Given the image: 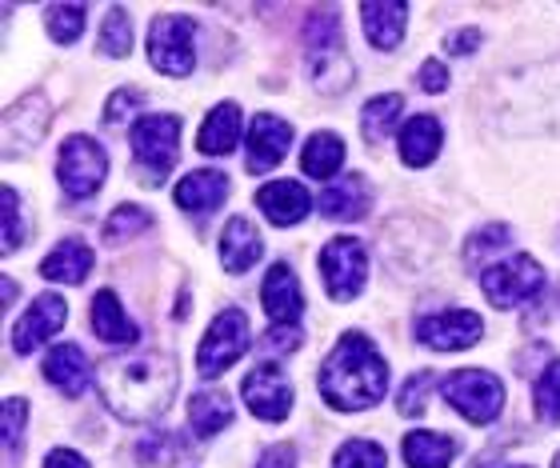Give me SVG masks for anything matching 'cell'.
I'll return each instance as SVG.
<instances>
[{
    "label": "cell",
    "mask_w": 560,
    "mask_h": 468,
    "mask_svg": "<svg viewBox=\"0 0 560 468\" xmlns=\"http://www.w3.org/2000/svg\"><path fill=\"white\" fill-rule=\"evenodd\" d=\"M292 144V125L289 120L272 117V113H260V117H253V125H248V141H245V168L248 173H269V168H277L280 161H284V153H289Z\"/></svg>",
    "instance_id": "obj_14"
},
{
    "label": "cell",
    "mask_w": 560,
    "mask_h": 468,
    "mask_svg": "<svg viewBox=\"0 0 560 468\" xmlns=\"http://www.w3.org/2000/svg\"><path fill=\"white\" fill-rule=\"evenodd\" d=\"M248 340H253V332H248V316L241 308L217 313V320L209 325V332H205V340H200L197 349V373L209 376V381L229 373L248 352Z\"/></svg>",
    "instance_id": "obj_7"
},
{
    "label": "cell",
    "mask_w": 560,
    "mask_h": 468,
    "mask_svg": "<svg viewBox=\"0 0 560 468\" xmlns=\"http://www.w3.org/2000/svg\"><path fill=\"white\" fill-rule=\"evenodd\" d=\"M33 108H36V93H28L24 101H16V105L9 108V117H4V153H9V156H16L21 149H36V144L45 141L48 120H52V117L33 120V117H28Z\"/></svg>",
    "instance_id": "obj_25"
},
{
    "label": "cell",
    "mask_w": 560,
    "mask_h": 468,
    "mask_svg": "<svg viewBox=\"0 0 560 468\" xmlns=\"http://www.w3.org/2000/svg\"><path fill=\"white\" fill-rule=\"evenodd\" d=\"M301 168H304V176H313V180L337 176L340 168H345V141H340L337 132H313V137L304 141Z\"/></svg>",
    "instance_id": "obj_28"
},
{
    "label": "cell",
    "mask_w": 560,
    "mask_h": 468,
    "mask_svg": "<svg viewBox=\"0 0 560 468\" xmlns=\"http://www.w3.org/2000/svg\"><path fill=\"white\" fill-rule=\"evenodd\" d=\"M45 468H89V460L81 453H72V448H52L45 457Z\"/></svg>",
    "instance_id": "obj_45"
},
{
    "label": "cell",
    "mask_w": 560,
    "mask_h": 468,
    "mask_svg": "<svg viewBox=\"0 0 560 468\" xmlns=\"http://www.w3.org/2000/svg\"><path fill=\"white\" fill-rule=\"evenodd\" d=\"M441 141H444L441 120L436 117H412L409 125L400 129V156H405V164H412V168H424V164L436 161Z\"/></svg>",
    "instance_id": "obj_26"
},
{
    "label": "cell",
    "mask_w": 560,
    "mask_h": 468,
    "mask_svg": "<svg viewBox=\"0 0 560 468\" xmlns=\"http://www.w3.org/2000/svg\"><path fill=\"white\" fill-rule=\"evenodd\" d=\"M509 229L504 224H492V229H480V233H472L468 236V257H485L489 248H501V245H509Z\"/></svg>",
    "instance_id": "obj_40"
},
{
    "label": "cell",
    "mask_w": 560,
    "mask_h": 468,
    "mask_svg": "<svg viewBox=\"0 0 560 468\" xmlns=\"http://www.w3.org/2000/svg\"><path fill=\"white\" fill-rule=\"evenodd\" d=\"M176 361L161 349L117 352L96 368L101 400L125 424L161 421L176 397Z\"/></svg>",
    "instance_id": "obj_1"
},
{
    "label": "cell",
    "mask_w": 560,
    "mask_h": 468,
    "mask_svg": "<svg viewBox=\"0 0 560 468\" xmlns=\"http://www.w3.org/2000/svg\"><path fill=\"white\" fill-rule=\"evenodd\" d=\"M93 332L101 340H108V344H137L140 340L137 325L129 320V313H125V305H120V296L113 289H101L93 296Z\"/></svg>",
    "instance_id": "obj_24"
},
{
    "label": "cell",
    "mask_w": 560,
    "mask_h": 468,
    "mask_svg": "<svg viewBox=\"0 0 560 468\" xmlns=\"http://www.w3.org/2000/svg\"><path fill=\"white\" fill-rule=\"evenodd\" d=\"M65 320H69V305H65V296L40 293L33 305L24 308V316L16 320V328H12V349L21 352V356H28V352H36L40 344H48V340L57 337L60 328H65Z\"/></svg>",
    "instance_id": "obj_12"
},
{
    "label": "cell",
    "mask_w": 560,
    "mask_h": 468,
    "mask_svg": "<svg viewBox=\"0 0 560 468\" xmlns=\"http://www.w3.org/2000/svg\"><path fill=\"white\" fill-rule=\"evenodd\" d=\"M176 209L192 212V217H205V212L221 209L224 200H229V176L221 168H197V173H188L173 192Z\"/></svg>",
    "instance_id": "obj_16"
},
{
    "label": "cell",
    "mask_w": 560,
    "mask_h": 468,
    "mask_svg": "<svg viewBox=\"0 0 560 468\" xmlns=\"http://www.w3.org/2000/svg\"><path fill=\"white\" fill-rule=\"evenodd\" d=\"M260 305L272 316V325H296L304 313V293L296 284V272L289 265H272L260 284Z\"/></svg>",
    "instance_id": "obj_15"
},
{
    "label": "cell",
    "mask_w": 560,
    "mask_h": 468,
    "mask_svg": "<svg viewBox=\"0 0 560 468\" xmlns=\"http://www.w3.org/2000/svg\"><path fill=\"white\" fill-rule=\"evenodd\" d=\"M257 468H296V453L289 445H277L257 460Z\"/></svg>",
    "instance_id": "obj_44"
},
{
    "label": "cell",
    "mask_w": 560,
    "mask_h": 468,
    "mask_svg": "<svg viewBox=\"0 0 560 468\" xmlns=\"http://www.w3.org/2000/svg\"><path fill=\"white\" fill-rule=\"evenodd\" d=\"M241 144V105H233V101H224V105H217L205 117V125H200L197 132V149L205 156H229Z\"/></svg>",
    "instance_id": "obj_22"
},
{
    "label": "cell",
    "mask_w": 560,
    "mask_h": 468,
    "mask_svg": "<svg viewBox=\"0 0 560 468\" xmlns=\"http://www.w3.org/2000/svg\"><path fill=\"white\" fill-rule=\"evenodd\" d=\"M480 289H485L492 308H521L545 289V269L528 253H513V257L497 260L492 269H485Z\"/></svg>",
    "instance_id": "obj_6"
},
{
    "label": "cell",
    "mask_w": 560,
    "mask_h": 468,
    "mask_svg": "<svg viewBox=\"0 0 560 468\" xmlns=\"http://www.w3.org/2000/svg\"><path fill=\"white\" fill-rule=\"evenodd\" d=\"M361 21L369 45L376 48H397L405 40V28H409V4L400 0H376V4H361Z\"/></svg>",
    "instance_id": "obj_19"
},
{
    "label": "cell",
    "mask_w": 560,
    "mask_h": 468,
    "mask_svg": "<svg viewBox=\"0 0 560 468\" xmlns=\"http://www.w3.org/2000/svg\"><path fill=\"white\" fill-rule=\"evenodd\" d=\"M304 45H308V77H313L325 93H340V89L352 81V69H349L345 36H340L337 9L313 12L308 33H304Z\"/></svg>",
    "instance_id": "obj_3"
},
{
    "label": "cell",
    "mask_w": 560,
    "mask_h": 468,
    "mask_svg": "<svg viewBox=\"0 0 560 468\" xmlns=\"http://www.w3.org/2000/svg\"><path fill=\"white\" fill-rule=\"evenodd\" d=\"M0 204H4V257H12V253L24 245V236H28V229H24V217H21V197H16V188H12V185L0 188Z\"/></svg>",
    "instance_id": "obj_36"
},
{
    "label": "cell",
    "mask_w": 560,
    "mask_h": 468,
    "mask_svg": "<svg viewBox=\"0 0 560 468\" xmlns=\"http://www.w3.org/2000/svg\"><path fill=\"white\" fill-rule=\"evenodd\" d=\"M257 209L269 217L277 229H289V224L304 221V212L313 209V197L301 180H269V185L257 192Z\"/></svg>",
    "instance_id": "obj_17"
},
{
    "label": "cell",
    "mask_w": 560,
    "mask_h": 468,
    "mask_svg": "<svg viewBox=\"0 0 560 468\" xmlns=\"http://www.w3.org/2000/svg\"><path fill=\"white\" fill-rule=\"evenodd\" d=\"M132 153H137L140 168L152 176V180H164L168 168L180 156V117L173 113H152V117H140L129 129Z\"/></svg>",
    "instance_id": "obj_8"
},
{
    "label": "cell",
    "mask_w": 560,
    "mask_h": 468,
    "mask_svg": "<svg viewBox=\"0 0 560 468\" xmlns=\"http://www.w3.org/2000/svg\"><path fill=\"white\" fill-rule=\"evenodd\" d=\"M456 460V441L444 433H429V429H417V433L405 436V465L409 468H448Z\"/></svg>",
    "instance_id": "obj_29"
},
{
    "label": "cell",
    "mask_w": 560,
    "mask_h": 468,
    "mask_svg": "<svg viewBox=\"0 0 560 468\" xmlns=\"http://www.w3.org/2000/svg\"><path fill=\"white\" fill-rule=\"evenodd\" d=\"M24 424H28V405L21 397H9L4 400V453H16L24 441Z\"/></svg>",
    "instance_id": "obj_39"
},
{
    "label": "cell",
    "mask_w": 560,
    "mask_h": 468,
    "mask_svg": "<svg viewBox=\"0 0 560 468\" xmlns=\"http://www.w3.org/2000/svg\"><path fill=\"white\" fill-rule=\"evenodd\" d=\"M248 412H257L260 421H284L292 409V385L277 364H257L241 385Z\"/></svg>",
    "instance_id": "obj_13"
},
{
    "label": "cell",
    "mask_w": 560,
    "mask_h": 468,
    "mask_svg": "<svg viewBox=\"0 0 560 468\" xmlns=\"http://www.w3.org/2000/svg\"><path fill=\"white\" fill-rule=\"evenodd\" d=\"M188 424L197 436H217L221 429L233 424V400L224 397L221 388H205L188 400Z\"/></svg>",
    "instance_id": "obj_27"
},
{
    "label": "cell",
    "mask_w": 560,
    "mask_h": 468,
    "mask_svg": "<svg viewBox=\"0 0 560 468\" xmlns=\"http://www.w3.org/2000/svg\"><path fill=\"white\" fill-rule=\"evenodd\" d=\"M149 60L164 77H188L197 65V45H192V21L185 16H156L149 28Z\"/></svg>",
    "instance_id": "obj_10"
},
{
    "label": "cell",
    "mask_w": 560,
    "mask_h": 468,
    "mask_svg": "<svg viewBox=\"0 0 560 468\" xmlns=\"http://www.w3.org/2000/svg\"><path fill=\"white\" fill-rule=\"evenodd\" d=\"M441 397L472 424H492L504 409V385L489 368H456L441 381Z\"/></svg>",
    "instance_id": "obj_4"
},
{
    "label": "cell",
    "mask_w": 560,
    "mask_h": 468,
    "mask_svg": "<svg viewBox=\"0 0 560 468\" xmlns=\"http://www.w3.org/2000/svg\"><path fill=\"white\" fill-rule=\"evenodd\" d=\"M84 16L89 9L84 4H48L45 9V21H48V36L57 40V45H72L84 28Z\"/></svg>",
    "instance_id": "obj_31"
},
{
    "label": "cell",
    "mask_w": 560,
    "mask_h": 468,
    "mask_svg": "<svg viewBox=\"0 0 560 468\" xmlns=\"http://www.w3.org/2000/svg\"><path fill=\"white\" fill-rule=\"evenodd\" d=\"M552 468H560V453H557V460H552Z\"/></svg>",
    "instance_id": "obj_48"
},
{
    "label": "cell",
    "mask_w": 560,
    "mask_h": 468,
    "mask_svg": "<svg viewBox=\"0 0 560 468\" xmlns=\"http://www.w3.org/2000/svg\"><path fill=\"white\" fill-rule=\"evenodd\" d=\"M485 337V320L472 308H448L417 320V340L432 352H465Z\"/></svg>",
    "instance_id": "obj_11"
},
{
    "label": "cell",
    "mask_w": 560,
    "mask_h": 468,
    "mask_svg": "<svg viewBox=\"0 0 560 468\" xmlns=\"http://www.w3.org/2000/svg\"><path fill=\"white\" fill-rule=\"evenodd\" d=\"M432 381H436L432 373H417L405 381V388H400V397H397L400 417H424V397L432 393Z\"/></svg>",
    "instance_id": "obj_37"
},
{
    "label": "cell",
    "mask_w": 560,
    "mask_h": 468,
    "mask_svg": "<svg viewBox=\"0 0 560 468\" xmlns=\"http://www.w3.org/2000/svg\"><path fill=\"white\" fill-rule=\"evenodd\" d=\"M477 45H480V33H477V28H465L460 36H453V40H448V52H453V57H460V52H468V48H477Z\"/></svg>",
    "instance_id": "obj_46"
},
{
    "label": "cell",
    "mask_w": 560,
    "mask_h": 468,
    "mask_svg": "<svg viewBox=\"0 0 560 468\" xmlns=\"http://www.w3.org/2000/svg\"><path fill=\"white\" fill-rule=\"evenodd\" d=\"M388 393V364L364 332H345L320 364V397L337 412H369Z\"/></svg>",
    "instance_id": "obj_2"
},
{
    "label": "cell",
    "mask_w": 560,
    "mask_h": 468,
    "mask_svg": "<svg viewBox=\"0 0 560 468\" xmlns=\"http://www.w3.org/2000/svg\"><path fill=\"white\" fill-rule=\"evenodd\" d=\"M400 113H405V96L400 93H381L373 96L361 113V129H364V141L369 144H381L388 132L397 129Z\"/></svg>",
    "instance_id": "obj_30"
},
{
    "label": "cell",
    "mask_w": 560,
    "mask_h": 468,
    "mask_svg": "<svg viewBox=\"0 0 560 468\" xmlns=\"http://www.w3.org/2000/svg\"><path fill=\"white\" fill-rule=\"evenodd\" d=\"M533 405H537V417L545 424H560V361H552L549 368L537 376Z\"/></svg>",
    "instance_id": "obj_34"
},
{
    "label": "cell",
    "mask_w": 560,
    "mask_h": 468,
    "mask_svg": "<svg viewBox=\"0 0 560 468\" xmlns=\"http://www.w3.org/2000/svg\"><path fill=\"white\" fill-rule=\"evenodd\" d=\"M265 253V241H260V229L248 217H233L221 233V265L229 272H248Z\"/></svg>",
    "instance_id": "obj_20"
},
{
    "label": "cell",
    "mask_w": 560,
    "mask_h": 468,
    "mask_svg": "<svg viewBox=\"0 0 560 468\" xmlns=\"http://www.w3.org/2000/svg\"><path fill=\"white\" fill-rule=\"evenodd\" d=\"M316 209H320V217H328V221H361V217H369V209H373V192H369V185H364V176H345V180H337V185H328L325 192H320V200H316Z\"/></svg>",
    "instance_id": "obj_18"
},
{
    "label": "cell",
    "mask_w": 560,
    "mask_h": 468,
    "mask_svg": "<svg viewBox=\"0 0 560 468\" xmlns=\"http://www.w3.org/2000/svg\"><path fill=\"white\" fill-rule=\"evenodd\" d=\"M45 381L57 385L65 397H81L84 388H89V361H84L81 344H69V340H65L57 349H48Z\"/></svg>",
    "instance_id": "obj_23"
},
{
    "label": "cell",
    "mask_w": 560,
    "mask_h": 468,
    "mask_svg": "<svg viewBox=\"0 0 560 468\" xmlns=\"http://www.w3.org/2000/svg\"><path fill=\"white\" fill-rule=\"evenodd\" d=\"M388 457L385 448L373 445V441H345L332 457V468H385Z\"/></svg>",
    "instance_id": "obj_35"
},
{
    "label": "cell",
    "mask_w": 560,
    "mask_h": 468,
    "mask_svg": "<svg viewBox=\"0 0 560 468\" xmlns=\"http://www.w3.org/2000/svg\"><path fill=\"white\" fill-rule=\"evenodd\" d=\"M176 457H180V445H176L173 433L149 436V441H140V448H137V460H140V465H152V468L173 465Z\"/></svg>",
    "instance_id": "obj_38"
},
{
    "label": "cell",
    "mask_w": 560,
    "mask_h": 468,
    "mask_svg": "<svg viewBox=\"0 0 560 468\" xmlns=\"http://www.w3.org/2000/svg\"><path fill=\"white\" fill-rule=\"evenodd\" d=\"M89 272H93V248L69 236V241H60L45 260H40V277L52 284H81L89 281Z\"/></svg>",
    "instance_id": "obj_21"
},
{
    "label": "cell",
    "mask_w": 560,
    "mask_h": 468,
    "mask_svg": "<svg viewBox=\"0 0 560 468\" xmlns=\"http://www.w3.org/2000/svg\"><path fill=\"white\" fill-rule=\"evenodd\" d=\"M12 296H16V281H12V277H4V308L12 305Z\"/></svg>",
    "instance_id": "obj_47"
},
{
    "label": "cell",
    "mask_w": 560,
    "mask_h": 468,
    "mask_svg": "<svg viewBox=\"0 0 560 468\" xmlns=\"http://www.w3.org/2000/svg\"><path fill=\"white\" fill-rule=\"evenodd\" d=\"M144 96L137 93V89H120V93H113V101H108V108H105V120L108 125H117V120H125L132 113V108L140 105Z\"/></svg>",
    "instance_id": "obj_42"
},
{
    "label": "cell",
    "mask_w": 560,
    "mask_h": 468,
    "mask_svg": "<svg viewBox=\"0 0 560 468\" xmlns=\"http://www.w3.org/2000/svg\"><path fill=\"white\" fill-rule=\"evenodd\" d=\"M320 277L332 301H357L369 277V253L357 236H332L320 253Z\"/></svg>",
    "instance_id": "obj_9"
},
{
    "label": "cell",
    "mask_w": 560,
    "mask_h": 468,
    "mask_svg": "<svg viewBox=\"0 0 560 468\" xmlns=\"http://www.w3.org/2000/svg\"><path fill=\"white\" fill-rule=\"evenodd\" d=\"M301 340H304V332L296 325H272L269 332H265V344H269L272 352H296Z\"/></svg>",
    "instance_id": "obj_41"
},
{
    "label": "cell",
    "mask_w": 560,
    "mask_h": 468,
    "mask_svg": "<svg viewBox=\"0 0 560 468\" xmlns=\"http://www.w3.org/2000/svg\"><path fill=\"white\" fill-rule=\"evenodd\" d=\"M152 224V212L140 209V204H117L113 217L105 221V241L108 245H120V241H129V236L144 233Z\"/></svg>",
    "instance_id": "obj_32"
},
{
    "label": "cell",
    "mask_w": 560,
    "mask_h": 468,
    "mask_svg": "<svg viewBox=\"0 0 560 468\" xmlns=\"http://www.w3.org/2000/svg\"><path fill=\"white\" fill-rule=\"evenodd\" d=\"M105 176H108V156H105V149L93 141V137L72 132L69 141L60 144L57 180L72 200L96 197V192H101V185H105Z\"/></svg>",
    "instance_id": "obj_5"
},
{
    "label": "cell",
    "mask_w": 560,
    "mask_h": 468,
    "mask_svg": "<svg viewBox=\"0 0 560 468\" xmlns=\"http://www.w3.org/2000/svg\"><path fill=\"white\" fill-rule=\"evenodd\" d=\"M101 52H105V57H117V60H125L132 52V28H129V12H125V9H108L105 12Z\"/></svg>",
    "instance_id": "obj_33"
},
{
    "label": "cell",
    "mask_w": 560,
    "mask_h": 468,
    "mask_svg": "<svg viewBox=\"0 0 560 468\" xmlns=\"http://www.w3.org/2000/svg\"><path fill=\"white\" fill-rule=\"evenodd\" d=\"M420 89L432 96H441L444 89H448V69H444L441 60H424V65H420Z\"/></svg>",
    "instance_id": "obj_43"
}]
</instances>
